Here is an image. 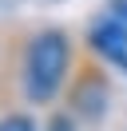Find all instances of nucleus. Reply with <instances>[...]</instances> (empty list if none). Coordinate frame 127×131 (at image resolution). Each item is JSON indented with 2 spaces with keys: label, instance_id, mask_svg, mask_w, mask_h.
<instances>
[{
  "label": "nucleus",
  "instance_id": "obj_5",
  "mask_svg": "<svg viewBox=\"0 0 127 131\" xmlns=\"http://www.w3.org/2000/svg\"><path fill=\"white\" fill-rule=\"evenodd\" d=\"M44 131H83V127H79V123L71 119L64 107H52V111H48V119H44Z\"/></svg>",
  "mask_w": 127,
  "mask_h": 131
},
{
  "label": "nucleus",
  "instance_id": "obj_1",
  "mask_svg": "<svg viewBox=\"0 0 127 131\" xmlns=\"http://www.w3.org/2000/svg\"><path fill=\"white\" fill-rule=\"evenodd\" d=\"M79 60L83 56H79L68 28H60V24L32 28L20 40V52H16V88H20L24 107H32V111L60 107Z\"/></svg>",
  "mask_w": 127,
  "mask_h": 131
},
{
  "label": "nucleus",
  "instance_id": "obj_4",
  "mask_svg": "<svg viewBox=\"0 0 127 131\" xmlns=\"http://www.w3.org/2000/svg\"><path fill=\"white\" fill-rule=\"evenodd\" d=\"M0 131H44V123H36L32 107H4L0 111Z\"/></svg>",
  "mask_w": 127,
  "mask_h": 131
},
{
  "label": "nucleus",
  "instance_id": "obj_6",
  "mask_svg": "<svg viewBox=\"0 0 127 131\" xmlns=\"http://www.w3.org/2000/svg\"><path fill=\"white\" fill-rule=\"evenodd\" d=\"M99 16H107L115 28H123V32H127V0H107Z\"/></svg>",
  "mask_w": 127,
  "mask_h": 131
},
{
  "label": "nucleus",
  "instance_id": "obj_2",
  "mask_svg": "<svg viewBox=\"0 0 127 131\" xmlns=\"http://www.w3.org/2000/svg\"><path fill=\"white\" fill-rule=\"evenodd\" d=\"M107 72L111 68H103L99 60H91L83 52V60H79L68 91H64V99H60V107L79 127H99V123L107 119V111H111V75Z\"/></svg>",
  "mask_w": 127,
  "mask_h": 131
},
{
  "label": "nucleus",
  "instance_id": "obj_3",
  "mask_svg": "<svg viewBox=\"0 0 127 131\" xmlns=\"http://www.w3.org/2000/svg\"><path fill=\"white\" fill-rule=\"evenodd\" d=\"M83 52H87L91 60H99L103 68L127 75V32H123V28H115L107 16H95L91 24H87Z\"/></svg>",
  "mask_w": 127,
  "mask_h": 131
}]
</instances>
